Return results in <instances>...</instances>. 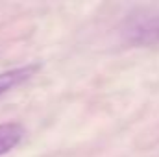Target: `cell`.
Segmentation results:
<instances>
[{
  "label": "cell",
  "instance_id": "3",
  "mask_svg": "<svg viewBox=\"0 0 159 157\" xmlns=\"http://www.w3.org/2000/svg\"><path fill=\"white\" fill-rule=\"evenodd\" d=\"M24 137V128L19 122L0 124V157L11 152Z\"/></svg>",
  "mask_w": 159,
  "mask_h": 157
},
{
  "label": "cell",
  "instance_id": "2",
  "mask_svg": "<svg viewBox=\"0 0 159 157\" xmlns=\"http://www.w3.org/2000/svg\"><path fill=\"white\" fill-rule=\"evenodd\" d=\"M37 70H39V65L32 63V65H24V67H19V69L0 72V96L6 94L7 91H11L13 87L22 85L24 81H28Z\"/></svg>",
  "mask_w": 159,
  "mask_h": 157
},
{
  "label": "cell",
  "instance_id": "1",
  "mask_svg": "<svg viewBox=\"0 0 159 157\" xmlns=\"http://www.w3.org/2000/svg\"><path fill=\"white\" fill-rule=\"evenodd\" d=\"M126 39L137 46H148L159 43V13L135 19L126 28Z\"/></svg>",
  "mask_w": 159,
  "mask_h": 157
}]
</instances>
